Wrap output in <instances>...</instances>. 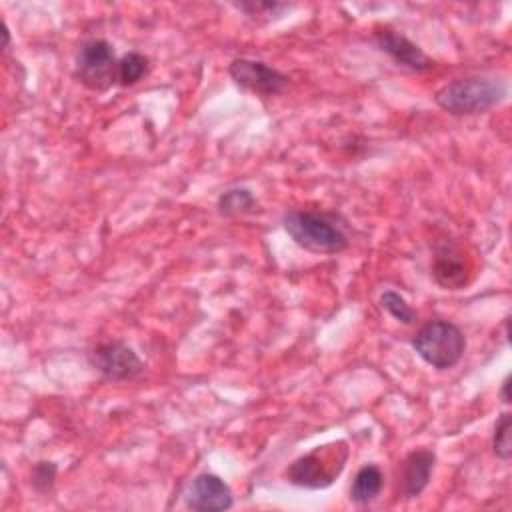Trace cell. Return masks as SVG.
<instances>
[{"instance_id":"6da1fadb","label":"cell","mask_w":512,"mask_h":512,"mask_svg":"<svg viewBox=\"0 0 512 512\" xmlns=\"http://www.w3.org/2000/svg\"><path fill=\"white\" fill-rule=\"evenodd\" d=\"M282 226L296 246L312 254H340L350 246L346 226L336 212L294 208L284 212Z\"/></svg>"},{"instance_id":"7a4b0ae2","label":"cell","mask_w":512,"mask_h":512,"mask_svg":"<svg viewBox=\"0 0 512 512\" xmlns=\"http://www.w3.org/2000/svg\"><path fill=\"white\" fill-rule=\"evenodd\" d=\"M506 94L508 86L502 78L472 74L444 84L434 94V102L452 116H476L496 108Z\"/></svg>"},{"instance_id":"3957f363","label":"cell","mask_w":512,"mask_h":512,"mask_svg":"<svg viewBox=\"0 0 512 512\" xmlns=\"http://www.w3.org/2000/svg\"><path fill=\"white\" fill-rule=\"evenodd\" d=\"M348 462V444L344 440L316 446L308 454L288 464L284 476L290 484L306 490H324L334 484Z\"/></svg>"},{"instance_id":"277c9868","label":"cell","mask_w":512,"mask_h":512,"mask_svg":"<svg viewBox=\"0 0 512 512\" xmlns=\"http://www.w3.org/2000/svg\"><path fill=\"white\" fill-rule=\"evenodd\" d=\"M410 344L414 352L436 370L454 368L466 352L464 332L454 322L442 318L422 324Z\"/></svg>"},{"instance_id":"5b68a950","label":"cell","mask_w":512,"mask_h":512,"mask_svg":"<svg viewBox=\"0 0 512 512\" xmlns=\"http://www.w3.org/2000/svg\"><path fill=\"white\" fill-rule=\"evenodd\" d=\"M74 78L94 92H104L118 84V58L114 46L102 38L84 42L76 56Z\"/></svg>"},{"instance_id":"8992f818","label":"cell","mask_w":512,"mask_h":512,"mask_svg":"<svg viewBox=\"0 0 512 512\" xmlns=\"http://www.w3.org/2000/svg\"><path fill=\"white\" fill-rule=\"evenodd\" d=\"M90 366L110 382H130L144 372V362L122 340H106L88 352Z\"/></svg>"},{"instance_id":"52a82bcc","label":"cell","mask_w":512,"mask_h":512,"mask_svg":"<svg viewBox=\"0 0 512 512\" xmlns=\"http://www.w3.org/2000/svg\"><path fill=\"white\" fill-rule=\"evenodd\" d=\"M228 74L240 88L260 96L282 94L288 86V76L262 60L236 58L230 62Z\"/></svg>"},{"instance_id":"ba28073f","label":"cell","mask_w":512,"mask_h":512,"mask_svg":"<svg viewBox=\"0 0 512 512\" xmlns=\"http://www.w3.org/2000/svg\"><path fill=\"white\" fill-rule=\"evenodd\" d=\"M184 504L196 512H222L232 508L234 496L230 486L220 476L202 472L190 482L184 494Z\"/></svg>"},{"instance_id":"9c48e42d","label":"cell","mask_w":512,"mask_h":512,"mask_svg":"<svg viewBox=\"0 0 512 512\" xmlns=\"http://www.w3.org/2000/svg\"><path fill=\"white\" fill-rule=\"evenodd\" d=\"M374 42L402 68H408L412 72H426L434 66L432 58L418 44L392 28H378L374 32Z\"/></svg>"},{"instance_id":"30bf717a","label":"cell","mask_w":512,"mask_h":512,"mask_svg":"<svg viewBox=\"0 0 512 512\" xmlns=\"http://www.w3.org/2000/svg\"><path fill=\"white\" fill-rule=\"evenodd\" d=\"M434 464L436 454L430 448H416L402 460L398 474V490L406 500L418 498L426 490Z\"/></svg>"},{"instance_id":"8fae6325","label":"cell","mask_w":512,"mask_h":512,"mask_svg":"<svg viewBox=\"0 0 512 512\" xmlns=\"http://www.w3.org/2000/svg\"><path fill=\"white\" fill-rule=\"evenodd\" d=\"M432 278L444 290H460L468 284V266L454 244H442L434 252Z\"/></svg>"},{"instance_id":"7c38bea8","label":"cell","mask_w":512,"mask_h":512,"mask_svg":"<svg viewBox=\"0 0 512 512\" xmlns=\"http://www.w3.org/2000/svg\"><path fill=\"white\" fill-rule=\"evenodd\" d=\"M384 488V474L376 464H364L350 486V500L354 504L372 502Z\"/></svg>"},{"instance_id":"4fadbf2b","label":"cell","mask_w":512,"mask_h":512,"mask_svg":"<svg viewBox=\"0 0 512 512\" xmlns=\"http://www.w3.org/2000/svg\"><path fill=\"white\" fill-rule=\"evenodd\" d=\"M258 202L254 194L248 188H230L218 196L216 208L222 216L236 218V216H246L256 210Z\"/></svg>"},{"instance_id":"5bb4252c","label":"cell","mask_w":512,"mask_h":512,"mask_svg":"<svg viewBox=\"0 0 512 512\" xmlns=\"http://www.w3.org/2000/svg\"><path fill=\"white\" fill-rule=\"evenodd\" d=\"M150 68L148 56L140 52H128L118 58V86H134L140 82Z\"/></svg>"},{"instance_id":"9a60e30c","label":"cell","mask_w":512,"mask_h":512,"mask_svg":"<svg viewBox=\"0 0 512 512\" xmlns=\"http://www.w3.org/2000/svg\"><path fill=\"white\" fill-rule=\"evenodd\" d=\"M510 428H512V414L500 412L494 424L492 432V452L498 460L508 462L512 456V444H510Z\"/></svg>"},{"instance_id":"2e32d148","label":"cell","mask_w":512,"mask_h":512,"mask_svg":"<svg viewBox=\"0 0 512 512\" xmlns=\"http://www.w3.org/2000/svg\"><path fill=\"white\" fill-rule=\"evenodd\" d=\"M380 306L396 320L402 324H414L416 322V310L410 308V304L394 290H386L380 296Z\"/></svg>"},{"instance_id":"e0dca14e","label":"cell","mask_w":512,"mask_h":512,"mask_svg":"<svg viewBox=\"0 0 512 512\" xmlns=\"http://www.w3.org/2000/svg\"><path fill=\"white\" fill-rule=\"evenodd\" d=\"M56 464L50 460H40L34 464L32 468V476H30V484L38 494H50L56 482Z\"/></svg>"},{"instance_id":"ac0fdd59","label":"cell","mask_w":512,"mask_h":512,"mask_svg":"<svg viewBox=\"0 0 512 512\" xmlns=\"http://www.w3.org/2000/svg\"><path fill=\"white\" fill-rule=\"evenodd\" d=\"M234 6L246 16H280L288 10V4L280 2H234Z\"/></svg>"},{"instance_id":"d6986e66","label":"cell","mask_w":512,"mask_h":512,"mask_svg":"<svg viewBox=\"0 0 512 512\" xmlns=\"http://www.w3.org/2000/svg\"><path fill=\"white\" fill-rule=\"evenodd\" d=\"M510 380H512V376L506 374L504 380H502V384H500V400H502L504 404H510V402H512V398H510Z\"/></svg>"},{"instance_id":"ffe728a7","label":"cell","mask_w":512,"mask_h":512,"mask_svg":"<svg viewBox=\"0 0 512 512\" xmlns=\"http://www.w3.org/2000/svg\"><path fill=\"white\" fill-rule=\"evenodd\" d=\"M2 36H4V44H2V48L6 50V48H8V44H10V30H8L6 22L2 24Z\"/></svg>"}]
</instances>
